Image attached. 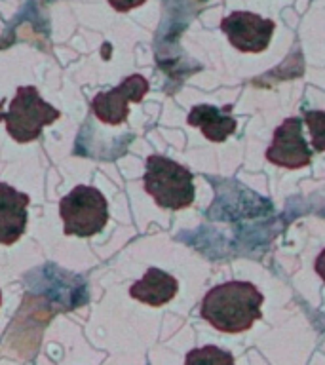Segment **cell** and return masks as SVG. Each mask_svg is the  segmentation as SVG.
Segmentation results:
<instances>
[{
    "label": "cell",
    "mask_w": 325,
    "mask_h": 365,
    "mask_svg": "<svg viewBox=\"0 0 325 365\" xmlns=\"http://www.w3.org/2000/svg\"><path fill=\"white\" fill-rule=\"evenodd\" d=\"M234 364V356L228 352H222L217 346H204L198 348V350H192V352L187 356V364Z\"/></svg>",
    "instance_id": "7c38bea8"
},
{
    "label": "cell",
    "mask_w": 325,
    "mask_h": 365,
    "mask_svg": "<svg viewBox=\"0 0 325 365\" xmlns=\"http://www.w3.org/2000/svg\"><path fill=\"white\" fill-rule=\"evenodd\" d=\"M232 105L217 108L213 105H196L190 110L187 122L192 128H200L210 141L222 143L236 131V120L230 116Z\"/></svg>",
    "instance_id": "30bf717a"
},
{
    "label": "cell",
    "mask_w": 325,
    "mask_h": 365,
    "mask_svg": "<svg viewBox=\"0 0 325 365\" xmlns=\"http://www.w3.org/2000/svg\"><path fill=\"white\" fill-rule=\"evenodd\" d=\"M59 215L63 219V232L67 236L90 238L107 227V198L99 188L76 185L59 202Z\"/></svg>",
    "instance_id": "277c9868"
},
{
    "label": "cell",
    "mask_w": 325,
    "mask_h": 365,
    "mask_svg": "<svg viewBox=\"0 0 325 365\" xmlns=\"http://www.w3.org/2000/svg\"><path fill=\"white\" fill-rule=\"evenodd\" d=\"M27 194L19 192L10 185L0 182V244L11 245L21 238L27 228Z\"/></svg>",
    "instance_id": "ba28073f"
},
{
    "label": "cell",
    "mask_w": 325,
    "mask_h": 365,
    "mask_svg": "<svg viewBox=\"0 0 325 365\" xmlns=\"http://www.w3.org/2000/svg\"><path fill=\"white\" fill-rule=\"evenodd\" d=\"M230 44L244 53H261L268 48L276 23L251 11H234L221 21Z\"/></svg>",
    "instance_id": "8992f818"
},
{
    "label": "cell",
    "mask_w": 325,
    "mask_h": 365,
    "mask_svg": "<svg viewBox=\"0 0 325 365\" xmlns=\"http://www.w3.org/2000/svg\"><path fill=\"white\" fill-rule=\"evenodd\" d=\"M261 304V291L251 282H227L205 293L200 314L217 331L236 335L262 318Z\"/></svg>",
    "instance_id": "6da1fadb"
},
{
    "label": "cell",
    "mask_w": 325,
    "mask_h": 365,
    "mask_svg": "<svg viewBox=\"0 0 325 365\" xmlns=\"http://www.w3.org/2000/svg\"><path fill=\"white\" fill-rule=\"evenodd\" d=\"M0 304H2V291H0Z\"/></svg>",
    "instance_id": "9a60e30c"
},
{
    "label": "cell",
    "mask_w": 325,
    "mask_h": 365,
    "mask_svg": "<svg viewBox=\"0 0 325 365\" xmlns=\"http://www.w3.org/2000/svg\"><path fill=\"white\" fill-rule=\"evenodd\" d=\"M148 82L141 74H131L124 82L108 91H101L93 97L91 110L97 118L108 125L124 124L130 114V103L143 101L147 96Z\"/></svg>",
    "instance_id": "5b68a950"
},
{
    "label": "cell",
    "mask_w": 325,
    "mask_h": 365,
    "mask_svg": "<svg viewBox=\"0 0 325 365\" xmlns=\"http://www.w3.org/2000/svg\"><path fill=\"white\" fill-rule=\"evenodd\" d=\"M143 185L148 196L164 210H185L194 202V175L175 160L153 154L147 158Z\"/></svg>",
    "instance_id": "7a4b0ae2"
},
{
    "label": "cell",
    "mask_w": 325,
    "mask_h": 365,
    "mask_svg": "<svg viewBox=\"0 0 325 365\" xmlns=\"http://www.w3.org/2000/svg\"><path fill=\"white\" fill-rule=\"evenodd\" d=\"M314 268H316V274H319V278L324 279L325 282V250L321 251L318 255V259H316V264H314Z\"/></svg>",
    "instance_id": "5bb4252c"
},
{
    "label": "cell",
    "mask_w": 325,
    "mask_h": 365,
    "mask_svg": "<svg viewBox=\"0 0 325 365\" xmlns=\"http://www.w3.org/2000/svg\"><path fill=\"white\" fill-rule=\"evenodd\" d=\"M108 4L113 6L114 10L116 11H122V14H125V11L133 10V8H139V6H143L147 0H107Z\"/></svg>",
    "instance_id": "4fadbf2b"
},
{
    "label": "cell",
    "mask_w": 325,
    "mask_h": 365,
    "mask_svg": "<svg viewBox=\"0 0 325 365\" xmlns=\"http://www.w3.org/2000/svg\"><path fill=\"white\" fill-rule=\"evenodd\" d=\"M59 116L61 113L46 103L34 86H19L8 110L0 103V122H6V130L17 143L38 139L46 125L53 124Z\"/></svg>",
    "instance_id": "3957f363"
},
{
    "label": "cell",
    "mask_w": 325,
    "mask_h": 365,
    "mask_svg": "<svg viewBox=\"0 0 325 365\" xmlns=\"http://www.w3.org/2000/svg\"><path fill=\"white\" fill-rule=\"evenodd\" d=\"M310 137H312V148L316 153H325V113L324 110H306L304 113Z\"/></svg>",
    "instance_id": "8fae6325"
},
{
    "label": "cell",
    "mask_w": 325,
    "mask_h": 365,
    "mask_svg": "<svg viewBox=\"0 0 325 365\" xmlns=\"http://www.w3.org/2000/svg\"><path fill=\"white\" fill-rule=\"evenodd\" d=\"M179 282L160 268H148L143 279L130 287V295L148 307H164L177 295Z\"/></svg>",
    "instance_id": "9c48e42d"
},
{
    "label": "cell",
    "mask_w": 325,
    "mask_h": 365,
    "mask_svg": "<svg viewBox=\"0 0 325 365\" xmlns=\"http://www.w3.org/2000/svg\"><path fill=\"white\" fill-rule=\"evenodd\" d=\"M267 160L270 164L285 168V170H299L310 164L312 150L308 148L302 137V120L287 118L274 131L272 145L267 148Z\"/></svg>",
    "instance_id": "52a82bcc"
}]
</instances>
